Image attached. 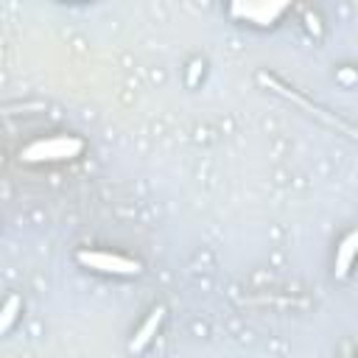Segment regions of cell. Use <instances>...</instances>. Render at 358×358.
Returning a JSON list of instances; mask_svg holds the SVG:
<instances>
[{
  "mask_svg": "<svg viewBox=\"0 0 358 358\" xmlns=\"http://www.w3.org/2000/svg\"><path fill=\"white\" fill-rule=\"evenodd\" d=\"M338 78H341V81H347V84H350V81H355V78H358V76H355V73H350V70H341V73H338Z\"/></svg>",
  "mask_w": 358,
  "mask_h": 358,
  "instance_id": "obj_9",
  "label": "cell"
},
{
  "mask_svg": "<svg viewBox=\"0 0 358 358\" xmlns=\"http://www.w3.org/2000/svg\"><path fill=\"white\" fill-rule=\"evenodd\" d=\"M199 70L204 73V62H199V59H196V62H190V73H187V84H190V87L196 84V76H199Z\"/></svg>",
  "mask_w": 358,
  "mask_h": 358,
  "instance_id": "obj_8",
  "label": "cell"
},
{
  "mask_svg": "<svg viewBox=\"0 0 358 358\" xmlns=\"http://www.w3.org/2000/svg\"><path fill=\"white\" fill-rule=\"evenodd\" d=\"M20 313H22V299H20L17 294H11V296L6 299V305H3V310H0V330L8 333L11 324L20 319Z\"/></svg>",
  "mask_w": 358,
  "mask_h": 358,
  "instance_id": "obj_6",
  "label": "cell"
},
{
  "mask_svg": "<svg viewBox=\"0 0 358 358\" xmlns=\"http://www.w3.org/2000/svg\"><path fill=\"white\" fill-rule=\"evenodd\" d=\"M285 11H288V3H232L229 6L232 17L246 20L257 28H271Z\"/></svg>",
  "mask_w": 358,
  "mask_h": 358,
  "instance_id": "obj_3",
  "label": "cell"
},
{
  "mask_svg": "<svg viewBox=\"0 0 358 358\" xmlns=\"http://www.w3.org/2000/svg\"><path fill=\"white\" fill-rule=\"evenodd\" d=\"M305 25H308V31H310L313 36H322V25H319V17H316V14L305 11Z\"/></svg>",
  "mask_w": 358,
  "mask_h": 358,
  "instance_id": "obj_7",
  "label": "cell"
},
{
  "mask_svg": "<svg viewBox=\"0 0 358 358\" xmlns=\"http://www.w3.org/2000/svg\"><path fill=\"white\" fill-rule=\"evenodd\" d=\"M355 257H358V229L347 232V235L338 241V246H336V263H333V274H336L338 280H344V277L350 274V268H352Z\"/></svg>",
  "mask_w": 358,
  "mask_h": 358,
  "instance_id": "obj_5",
  "label": "cell"
},
{
  "mask_svg": "<svg viewBox=\"0 0 358 358\" xmlns=\"http://www.w3.org/2000/svg\"><path fill=\"white\" fill-rule=\"evenodd\" d=\"M162 319H165V305H157V308L145 316V322L137 327V333L131 336L129 350H131V352H143V350L151 344V338L157 336V330L162 327Z\"/></svg>",
  "mask_w": 358,
  "mask_h": 358,
  "instance_id": "obj_4",
  "label": "cell"
},
{
  "mask_svg": "<svg viewBox=\"0 0 358 358\" xmlns=\"http://www.w3.org/2000/svg\"><path fill=\"white\" fill-rule=\"evenodd\" d=\"M87 143L76 134H53L45 140H36L22 148V162H62V159H76Z\"/></svg>",
  "mask_w": 358,
  "mask_h": 358,
  "instance_id": "obj_1",
  "label": "cell"
},
{
  "mask_svg": "<svg viewBox=\"0 0 358 358\" xmlns=\"http://www.w3.org/2000/svg\"><path fill=\"white\" fill-rule=\"evenodd\" d=\"M76 260L84 268L98 271V274L134 277V274L143 271V263L140 260H131V257H123V255H115V252H103V249H78L76 252Z\"/></svg>",
  "mask_w": 358,
  "mask_h": 358,
  "instance_id": "obj_2",
  "label": "cell"
}]
</instances>
